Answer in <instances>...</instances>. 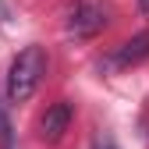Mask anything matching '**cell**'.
Here are the masks:
<instances>
[{
  "label": "cell",
  "instance_id": "1",
  "mask_svg": "<svg viewBox=\"0 0 149 149\" xmlns=\"http://www.w3.org/2000/svg\"><path fill=\"white\" fill-rule=\"evenodd\" d=\"M43 74H46V50H43V46H25V50L11 61V68H7V82H4L7 100H11V103L32 100V92L39 89Z\"/></svg>",
  "mask_w": 149,
  "mask_h": 149
},
{
  "label": "cell",
  "instance_id": "2",
  "mask_svg": "<svg viewBox=\"0 0 149 149\" xmlns=\"http://www.w3.org/2000/svg\"><path fill=\"white\" fill-rule=\"evenodd\" d=\"M107 25V14L100 4H74L71 7V18H68V36H74V39H89V36H96L100 29Z\"/></svg>",
  "mask_w": 149,
  "mask_h": 149
},
{
  "label": "cell",
  "instance_id": "3",
  "mask_svg": "<svg viewBox=\"0 0 149 149\" xmlns=\"http://www.w3.org/2000/svg\"><path fill=\"white\" fill-rule=\"evenodd\" d=\"M71 117H74V107H71L68 100L50 103V107H46V114L39 117V139H46V142L64 139V132L71 128Z\"/></svg>",
  "mask_w": 149,
  "mask_h": 149
},
{
  "label": "cell",
  "instance_id": "4",
  "mask_svg": "<svg viewBox=\"0 0 149 149\" xmlns=\"http://www.w3.org/2000/svg\"><path fill=\"white\" fill-rule=\"evenodd\" d=\"M142 61H149V32H139V36H132L128 43H121L107 64H110V68H135V64H142Z\"/></svg>",
  "mask_w": 149,
  "mask_h": 149
},
{
  "label": "cell",
  "instance_id": "5",
  "mask_svg": "<svg viewBox=\"0 0 149 149\" xmlns=\"http://www.w3.org/2000/svg\"><path fill=\"white\" fill-rule=\"evenodd\" d=\"M0 149H14V132H11V121L0 107Z\"/></svg>",
  "mask_w": 149,
  "mask_h": 149
},
{
  "label": "cell",
  "instance_id": "6",
  "mask_svg": "<svg viewBox=\"0 0 149 149\" xmlns=\"http://www.w3.org/2000/svg\"><path fill=\"white\" fill-rule=\"evenodd\" d=\"M92 149H117V142L110 139V135H100L96 142H92Z\"/></svg>",
  "mask_w": 149,
  "mask_h": 149
},
{
  "label": "cell",
  "instance_id": "7",
  "mask_svg": "<svg viewBox=\"0 0 149 149\" xmlns=\"http://www.w3.org/2000/svg\"><path fill=\"white\" fill-rule=\"evenodd\" d=\"M139 4H142V7H149V0H139Z\"/></svg>",
  "mask_w": 149,
  "mask_h": 149
},
{
  "label": "cell",
  "instance_id": "8",
  "mask_svg": "<svg viewBox=\"0 0 149 149\" xmlns=\"http://www.w3.org/2000/svg\"><path fill=\"white\" fill-rule=\"evenodd\" d=\"M0 18H4V7H0Z\"/></svg>",
  "mask_w": 149,
  "mask_h": 149
}]
</instances>
